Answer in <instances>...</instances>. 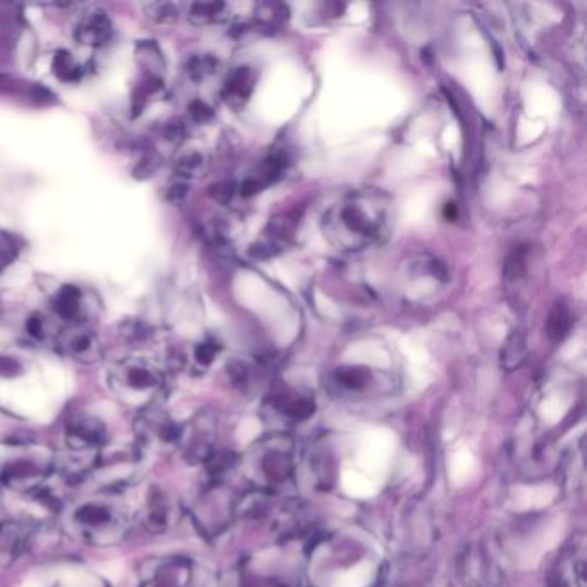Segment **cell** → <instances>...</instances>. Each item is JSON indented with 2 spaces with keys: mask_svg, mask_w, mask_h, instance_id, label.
Returning a JSON list of instances; mask_svg holds the SVG:
<instances>
[{
  "mask_svg": "<svg viewBox=\"0 0 587 587\" xmlns=\"http://www.w3.org/2000/svg\"><path fill=\"white\" fill-rule=\"evenodd\" d=\"M126 384L135 391L154 390L155 386L159 384V379L154 372L145 369V367H131L126 372Z\"/></svg>",
  "mask_w": 587,
  "mask_h": 587,
  "instance_id": "obj_13",
  "label": "cell"
},
{
  "mask_svg": "<svg viewBox=\"0 0 587 587\" xmlns=\"http://www.w3.org/2000/svg\"><path fill=\"white\" fill-rule=\"evenodd\" d=\"M178 13L171 4H155L154 19L159 23H173Z\"/></svg>",
  "mask_w": 587,
  "mask_h": 587,
  "instance_id": "obj_25",
  "label": "cell"
},
{
  "mask_svg": "<svg viewBox=\"0 0 587 587\" xmlns=\"http://www.w3.org/2000/svg\"><path fill=\"white\" fill-rule=\"evenodd\" d=\"M112 28L111 21L104 13L93 14L92 18L87 19L85 25H81L76 31V40L83 45H92V47H99V45L106 44L107 40L111 38Z\"/></svg>",
  "mask_w": 587,
  "mask_h": 587,
  "instance_id": "obj_7",
  "label": "cell"
},
{
  "mask_svg": "<svg viewBox=\"0 0 587 587\" xmlns=\"http://www.w3.org/2000/svg\"><path fill=\"white\" fill-rule=\"evenodd\" d=\"M66 438L71 452H99L106 439V427L95 417L78 415L69 421Z\"/></svg>",
  "mask_w": 587,
  "mask_h": 587,
  "instance_id": "obj_4",
  "label": "cell"
},
{
  "mask_svg": "<svg viewBox=\"0 0 587 587\" xmlns=\"http://www.w3.org/2000/svg\"><path fill=\"white\" fill-rule=\"evenodd\" d=\"M527 359V340L524 331H513L501 348L500 362L505 371H515Z\"/></svg>",
  "mask_w": 587,
  "mask_h": 587,
  "instance_id": "obj_8",
  "label": "cell"
},
{
  "mask_svg": "<svg viewBox=\"0 0 587 587\" xmlns=\"http://www.w3.org/2000/svg\"><path fill=\"white\" fill-rule=\"evenodd\" d=\"M388 204L383 192H359L324 216L329 240L347 250H360L383 235Z\"/></svg>",
  "mask_w": 587,
  "mask_h": 587,
  "instance_id": "obj_1",
  "label": "cell"
},
{
  "mask_svg": "<svg viewBox=\"0 0 587 587\" xmlns=\"http://www.w3.org/2000/svg\"><path fill=\"white\" fill-rule=\"evenodd\" d=\"M190 112H192L193 119L197 123H207L214 116L211 107L204 104V102H200V100L193 102L192 106H190Z\"/></svg>",
  "mask_w": 587,
  "mask_h": 587,
  "instance_id": "obj_26",
  "label": "cell"
},
{
  "mask_svg": "<svg viewBox=\"0 0 587 587\" xmlns=\"http://www.w3.org/2000/svg\"><path fill=\"white\" fill-rule=\"evenodd\" d=\"M570 329V312L565 303H555L551 309L548 321H546V333L550 336L551 341H562Z\"/></svg>",
  "mask_w": 587,
  "mask_h": 587,
  "instance_id": "obj_11",
  "label": "cell"
},
{
  "mask_svg": "<svg viewBox=\"0 0 587 587\" xmlns=\"http://www.w3.org/2000/svg\"><path fill=\"white\" fill-rule=\"evenodd\" d=\"M49 464H40L35 458L19 453L0 465V481L14 491H35L44 486Z\"/></svg>",
  "mask_w": 587,
  "mask_h": 587,
  "instance_id": "obj_3",
  "label": "cell"
},
{
  "mask_svg": "<svg viewBox=\"0 0 587 587\" xmlns=\"http://www.w3.org/2000/svg\"><path fill=\"white\" fill-rule=\"evenodd\" d=\"M446 219H457V207L453 204H448L445 207Z\"/></svg>",
  "mask_w": 587,
  "mask_h": 587,
  "instance_id": "obj_35",
  "label": "cell"
},
{
  "mask_svg": "<svg viewBox=\"0 0 587 587\" xmlns=\"http://www.w3.org/2000/svg\"><path fill=\"white\" fill-rule=\"evenodd\" d=\"M28 543V529L19 522L0 524V565L14 562Z\"/></svg>",
  "mask_w": 587,
  "mask_h": 587,
  "instance_id": "obj_5",
  "label": "cell"
},
{
  "mask_svg": "<svg viewBox=\"0 0 587 587\" xmlns=\"http://www.w3.org/2000/svg\"><path fill=\"white\" fill-rule=\"evenodd\" d=\"M185 567L181 562L159 563L143 587H185L183 586V575Z\"/></svg>",
  "mask_w": 587,
  "mask_h": 587,
  "instance_id": "obj_9",
  "label": "cell"
},
{
  "mask_svg": "<svg viewBox=\"0 0 587 587\" xmlns=\"http://www.w3.org/2000/svg\"><path fill=\"white\" fill-rule=\"evenodd\" d=\"M21 372V365L11 357H0V376L14 377Z\"/></svg>",
  "mask_w": 587,
  "mask_h": 587,
  "instance_id": "obj_29",
  "label": "cell"
},
{
  "mask_svg": "<svg viewBox=\"0 0 587 587\" xmlns=\"http://www.w3.org/2000/svg\"><path fill=\"white\" fill-rule=\"evenodd\" d=\"M186 195H188V186H186L185 183H174V185L167 190V200L174 205L183 204Z\"/></svg>",
  "mask_w": 587,
  "mask_h": 587,
  "instance_id": "obj_28",
  "label": "cell"
},
{
  "mask_svg": "<svg viewBox=\"0 0 587 587\" xmlns=\"http://www.w3.org/2000/svg\"><path fill=\"white\" fill-rule=\"evenodd\" d=\"M88 347H90V340H88L87 336H80V338L73 343V350L78 353L85 352V350H88Z\"/></svg>",
  "mask_w": 587,
  "mask_h": 587,
  "instance_id": "obj_34",
  "label": "cell"
},
{
  "mask_svg": "<svg viewBox=\"0 0 587 587\" xmlns=\"http://www.w3.org/2000/svg\"><path fill=\"white\" fill-rule=\"evenodd\" d=\"M171 512H169V503H167L166 496L162 495L159 489H152L149 501H147V508H145V515H143V522L150 532L161 534L166 532L169 527V520H171Z\"/></svg>",
  "mask_w": 587,
  "mask_h": 587,
  "instance_id": "obj_6",
  "label": "cell"
},
{
  "mask_svg": "<svg viewBox=\"0 0 587 587\" xmlns=\"http://www.w3.org/2000/svg\"><path fill=\"white\" fill-rule=\"evenodd\" d=\"M73 526L95 544L112 543L123 534L126 517L112 501H87L71 515Z\"/></svg>",
  "mask_w": 587,
  "mask_h": 587,
  "instance_id": "obj_2",
  "label": "cell"
},
{
  "mask_svg": "<svg viewBox=\"0 0 587 587\" xmlns=\"http://www.w3.org/2000/svg\"><path fill=\"white\" fill-rule=\"evenodd\" d=\"M336 377L343 386L359 390L367 381V372L362 371L359 367H345V369L336 372Z\"/></svg>",
  "mask_w": 587,
  "mask_h": 587,
  "instance_id": "obj_15",
  "label": "cell"
},
{
  "mask_svg": "<svg viewBox=\"0 0 587 587\" xmlns=\"http://www.w3.org/2000/svg\"><path fill=\"white\" fill-rule=\"evenodd\" d=\"M204 164V159H202V155L200 154H190L183 157L180 162H178V171H180L185 178H192L197 174L198 169L202 167Z\"/></svg>",
  "mask_w": 587,
  "mask_h": 587,
  "instance_id": "obj_24",
  "label": "cell"
},
{
  "mask_svg": "<svg viewBox=\"0 0 587 587\" xmlns=\"http://www.w3.org/2000/svg\"><path fill=\"white\" fill-rule=\"evenodd\" d=\"M281 252V245L276 241H262L250 247V255L254 259L267 260L276 257Z\"/></svg>",
  "mask_w": 587,
  "mask_h": 587,
  "instance_id": "obj_22",
  "label": "cell"
},
{
  "mask_svg": "<svg viewBox=\"0 0 587 587\" xmlns=\"http://www.w3.org/2000/svg\"><path fill=\"white\" fill-rule=\"evenodd\" d=\"M269 233H271L272 241L279 240V238H290L295 231V219L290 216L274 217L269 221Z\"/></svg>",
  "mask_w": 587,
  "mask_h": 587,
  "instance_id": "obj_17",
  "label": "cell"
},
{
  "mask_svg": "<svg viewBox=\"0 0 587 587\" xmlns=\"http://www.w3.org/2000/svg\"><path fill=\"white\" fill-rule=\"evenodd\" d=\"M216 353L217 347L214 343H202V345H198L195 357H197L200 364L209 365L212 364V360L216 357Z\"/></svg>",
  "mask_w": 587,
  "mask_h": 587,
  "instance_id": "obj_27",
  "label": "cell"
},
{
  "mask_svg": "<svg viewBox=\"0 0 587 587\" xmlns=\"http://www.w3.org/2000/svg\"><path fill=\"white\" fill-rule=\"evenodd\" d=\"M264 13L259 14V21L264 26H279L286 19V7L281 4H264Z\"/></svg>",
  "mask_w": 587,
  "mask_h": 587,
  "instance_id": "obj_18",
  "label": "cell"
},
{
  "mask_svg": "<svg viewBox=\"0 0 587 587\" xmlns=\"http://www.w3.org/2000/svg\"><path fill=\"white\" fill-rule=\"evenodd\" d=\"M42 321H40V317L33 316L28 319V333L33 336V338H40L42 336Z\"/></svg>",
  "mask_w": 587,
  "mask_h": 587,
  "instance_id": "obj_32",
  "label": "cell"
},
{
  "mask_svg": "<svg viewBox=\"0 0 587 587\" xmlns=\"http://www.w3.org/2000/svg\"><path fill=\"white\" fill-rule=\"evenodd\" d=\"M78 300H80V290L75 286H64L56 303V309L64 319H71L78 314Z\"/></svg>",
  "mask_w": 587,
  "mask_h": 587,
  "instance_id": "obj_14",
  "label": "cell"
},
{
  "mask_svg": "<svg viewBox=\"0 0 587 587\" xmlns=\"http://www.w3.org/2000/svg\"><path fill=\"white\" fill-rule=\"evenodd\" d=\"M54 73L64 81L75 80L76 75H78V68L71 61V56H69L68 52H64V50L57 52L56 59H54Z\"/></svg>",
  "mask_w": 587,
  "mask_h": 587,
  "instance_id": "obj_16",
  "label": "cell"
},
{
  "mask_svg": "<svg viewBox=\"0 0 587 587\" xmlns=\"http://www.w3.org/2000/svg\"><path fill=\"white\" fill-rule=\"evenodd\" d=\"M527 248L517 247L512 254L508 255L503 266V276L507 281H517L526 274Z\"/></svg>",
  "mask_w": 587,
  "mask_h": 587,
  "instance_id": "obj_12",
  "label": "cell"
},
{
  "mask_svg": "<svg viewBox=\"0 0 587 587\" xmlns=\"http://www.w3.org/2000/svg\"><path fill=\"white\" fill-rule=\"evenodd\" d=\"M183 136V126L178 123L167 124L166 128V140L169 142H176Z\"/></svg>",
  "mask_w": 587,
  "mask_h": 587,
  "instance_id": "obj_31",
  "label": "cell"
},
{
  "mask_svg": "<svg viewBox=\"0 0 587 587\" xmlns=\"http://www.w3.org/2000/svg\"><path fill=\"white\" fill-rule=\"evenodd\" d=\"M161 166V157L157 154L147 155L143 157L142 161L138 162V166L133 171V176L136 180H147L155 171Z\"/></svg>",
  "mask_w": 587,
  "mask_h": 587,
  "instance_id": "obj_19",
  "label": "cell"
},
{
  "mask_svg": "<svg viewBox=\"0 0 587 587\" xmlns=\"http://www.w3.org/2000/svg\"><path fill=\"white\" fill-rule=\"evenodd\" d=\"M431 272H433L436 278L441 279V281L448 279V269H446L445 264L441 260H433L431 262Z\"/></svg>",
  "mask_w": 587,
  "mask_h": 587,
  "instance_id": "obj_33",
  "label": "cell"
},
{
  "mask_svg": "<svg viewBox=\"0 0 587 587\" xmlns=\"http://www.w3.org/2000/svg\"><path fill=\"white\" fill-rule=\"evenodd\" d=\"M216 66L217 61L214 57H193L192 62H190V73H192L195 80H202L205 75H211Z\"/></svg>",
  "mask_w": 587,
  "mask_h": 587,
  "instance_id": "obj_20",
  "label": "cell"
},
{
  "mask_svg": "<svg viewBox=\"0 0 587 587\" xmlns=\"http://www.w3.org/2000/svg\"><path fill=\"white\" fill-rule=\"evenodd\" d=\"M236 186L231 181H219L216 185L209 188V195H211L219 204H228L231 198L235 197Z\"/></svg>",
  "mask_w": 587,
  "mask_h": 587,
  "instance_id": "obj_21",
  "label": "cell"
},
{
  "mask_svg": "<svg viewBox=\"0 0 587 587\" xmlns=\"http://www.w3.org/2000/svg\"><path fill=\"white\" fill-rule=\"evenodd\" d=\"M223 7V4H195L192 9V19L197 23L211 21L212 18H216Z\"/></svg>",
  "mask_w": 587,
  "mask_h": 587,
  "instance_id": "obj_23",
  "label": "cell"
},
{
  "mask_svg": "<svg viewBox=\"0 0 587 587\" xmlns=\"http://www.w3.org/2000/svg\"><path fill=\"white\" fill-rule=\"evenodd\" d=\"M264 186L260 185L259 181L255 180V178H250V180L245 181L243 185H241V195L243 197H252L255 193H259Z\"/></svg>",
  "mask_w": 587,
  "mask_h": 587,
  "instance_id": "obj_30",
  "label": "cell"
},
{
  "mask_svg": "<svg viewBox=\"0 0 587 587\" xmlns=\"http://www.w3.org/2000/svg\"><path fill=\"white\" fill-rule=\"evenodd\" d=\"M254 90V75L248 68H238L233 75L229 76L226 88H224V97L231 104H235V100L245 102L248 95Z\"/></svg>",
  "mask_w": 587,
  "mask_h": 587,
  "instance_id": "obj_10",
  "label": "cell"
}]
</instances>
